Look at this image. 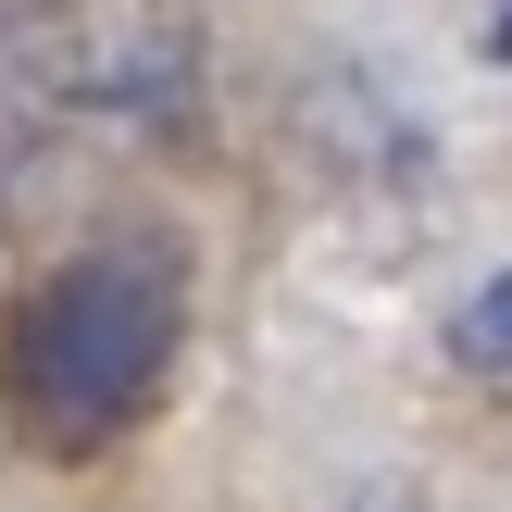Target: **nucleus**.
Masks as SVG:
<instances>
[{"instance_id": "nucleus-2", "label": "nucleus", "mask_w": 512, "mask_h": 512, "mask_svg": "<svg viewBox=\"0 0 512 512\" xmlns=\"http://www.w3.org/2000/svg\"><path fill=\"white\" fill-rule=\"evenodd\" d=\"M100 88V38L75 0H0V213L25 200L38 150L75 125V100Z\"/></svg>"}, {"instance_id": "nucleus-4", "label": "nucleus", "mask_w": 512, "mask_h": 512, "mask_svg": "<svg viewBox=\"0 0 512 512\" xmlns=\"http://www.w3.org/2000/svg\"><path fill=\"white\" fill-rule=\"evenodd\" d=\"M488 50H500V63H512V0H500V13H488Z\"/></svg>"}, {"instance_id": "nucleus-3", "label": "nucleus", "mask_w": 512, "mask_h": 512, "mask_svg": "<svg viewBox=\"0 0 512 512\" xmlns=\"http://www.w3.org/2000/svg\"><path fill=\"white\" fill-rule=\"evenodd\" d=\"M450 350H463L475 375H512V263H500L488 288L463 300V313H450Z\"/></svg>"}, {"instance_id": "nucleus-5", "label": "nucleus", "mask_w": 512, "mask_h": 512, "mask_svg": "<svg viewBox=\"0 0 512 512\" xmlns=\"http://www.w3.org/2000/svg\"><path fill=\"white\" fill-rule=\"evenodd\" d=\"M363 512H413V500H363Z\"/></svg>"}, {"instance_id": "nucleus-1", "label": "nucleus", "mask_w": 512, "mask_h": 512, "mask_svg": "<svg viewBox=\"0 0 512 512\" xmlns=\"http://www.w3.org/2000/svg\"><path fill=\"white\" fill-rule=\"evenodd\" d=\"M175 350H188V250L163 225H113L13 313V363H0L13 425L50 463H88L100 438H125L163 400Z\"/></svg>"}]
</instances>
